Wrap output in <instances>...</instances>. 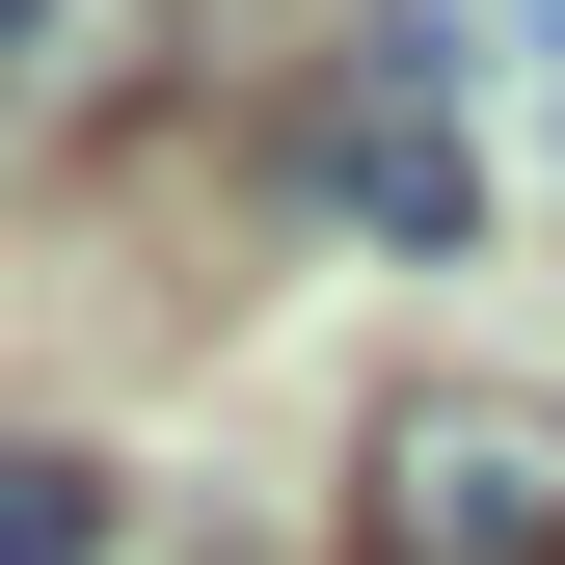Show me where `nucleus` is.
<instances>
[{"label":"nucleus","instance_id":"nucleus-1","mask_svg":"<svg viewBox=\"0 0 565 565\" xmlns=\"http://www.w3.org/2000/svg\"><path fill=\"white\" fill-rule=\"evenodd\" d=\"M350 565H565V404L539 377H404L350 431Z\"/></svg>","mask_w":565,"mask_h":565},{"label":"nucleus","instance_id":"nucleus-2","mask_svg":"<svg viewBox=\"0 0 565 565\" xmlns=\"http://www.w3.org/2000/svg\"><path fill=\"white\" fill-rule=\"evenodd\" d=\"M323 216H350V243H458V216H484V189H458V108L350 82V108H323Z\"/></svg>","mask_w":565,"mask_h":565},{"label":"nucleus","instance_id":"nucleus-3","mask_svg":"<svg viewBox=\"0 0 565 565\" xmlns=\"http://www.w3.org/2000/svg\"><path fill=\"white\" fill-rule=\"evenodd\" d=\"M0 565H108V458H54V431L0 458Z\"/></svg>","mask_w":565,"mask_h":565},{"label":"nucleus","instance_id":"nucleus-4","mask_svg":"<svg viewBox=\"0 0 565 565\" xmlns=\"http://www.w3.org/2000/svg\"><path fill=\"white\" fill-rule=\"evenodd\" d=\"M28 28H54V0H0V54H28Z\"/></svg>","mask_w":565,"mask_h":565},{"label":"nucleus","instance_id":"nucleus-5","mask_svg":"<svg viewBox=\"0 0 565 565\" xmlns=\"http://www.w3.org/2000/svg\"><path fill=\"white\" fill-rule=\"evenodd\" d=\"M512 28H539V54H565V0H512Z\"/></svg>","mask_w":565,"mask_h":565}]
</instances>
